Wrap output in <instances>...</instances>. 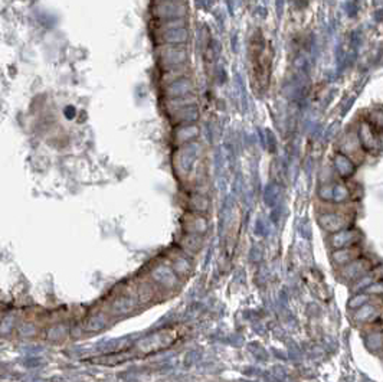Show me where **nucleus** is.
<instances>
[{
    "label": "nucleus",
    "instance_id": "obj_1",
    "mask_svg": "<svg viewBox=\"0 0 383 382\" xmlns=\"http://www.w3.org/2000/svg\"><path fill=\"white\" fill-rule=\"evenodd\" d=\"M13 325H15V316H13V314L6 316L4 319H1V323H0V333H1V335H9L10 330L13 329Z\"/></svg>",
    "mask_w": 383,
    "mask_h": 382
}]
</instances>
